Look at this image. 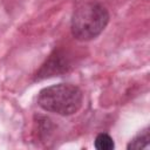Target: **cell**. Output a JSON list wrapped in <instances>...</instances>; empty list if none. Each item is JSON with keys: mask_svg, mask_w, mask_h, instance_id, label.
Returning <instances> with one entry per match:
<instances>
[{"mask_svg": "<svg viewBox=\"0 0 150 150\" xmlns=\"http://www.w3.org/2000/svg\"><path fill=\"white\" fill-rule=\"evenodd\" d=\"M94 146L97 150H112L115 148V143L110 135L105 132H101L96 136L94 141Z\"/></svg>", "mask_w": 150, "mask_h": 150, "instance_id": "5b68a950", "label": "cell"}, {"mask_svg": "<svg viewBox=\"0 0 150 150\" xmlns=\"http://www.w3.org/2000/svg\"><path fill=\"white\" fill-rule=\"evenodd\" d=\"M110 15L105 6L90 0L76 7L70 20V32L79 41H90L97 38L107 27Z\"/></svg>", "mask_w": 150, "mask_h": 150, "instance_id": "6da1fadb", "label": "cell"}, {"mask_svg": "<svg viewBox=\"0 0 150 150\" xmlns=\"http://www.w3.org/2000/svg\"><path fill=\"white\" fill-rule=\"evenodd\" d=\"M150 144V131L149 128H145L141 132H138L127 145L128 150H141L148 148Z\"/></svg>", "mask_w": 150, "mask_h": 150, "instance_id": "277c9868", "label": "cell"}, {"mask_svg": "<svg viewBox=\"0 0 150 150\" xmlns=\"http://www.w3.org/2000/svg\"><path fill=\"white\" fill-rule=\"evenodd\" d=\"M83 102L82 90L71 83H57L40 90L38 105L48 112L69 116L80 110Z\"/></svg>", "mask_w": 150, "mask_h": 150, "instance_id": "7a4b0ae2", "label": "cell"}, {"mask_svg": "<svg viewBox=\"0 0 150 150\" xmlns=\"http://www.w3.org/2000/svg\"><path fill=\"white\" fill-rule=\"evenodd\" d=\"M70 67L71 66L68 56H66V54L61 50H54L35 74V80L39 81L46 77L59 76L67 73Z\"/></svg>", "mask_w": 150, "mask_h": 150, "instance_id": "3957f363", "label": "cell"}]
</instances>
